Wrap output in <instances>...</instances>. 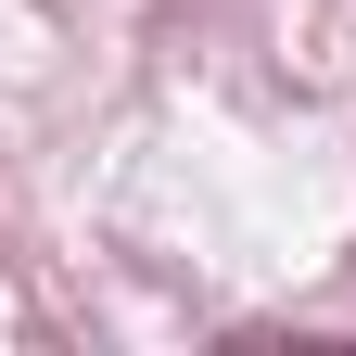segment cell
I'll return each mask as SVG.
<instances>
[]
</instances>
